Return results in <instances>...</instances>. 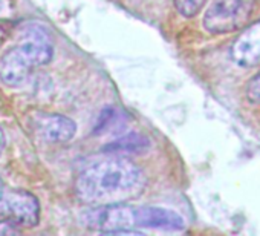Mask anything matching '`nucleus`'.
<instances>
[{
    "label": "nucleus",
    "mask_w": 260,
    "mask_h": 236,
    "mask_svg": "<svg viewBox=\"0 0 260 236\" xmlns=\"http://www.w3.org/2000/svg\"><path fill=\"white\" fill-rule=\"evenodd\" d=\"M147 186L143 169L127 158H109L86 167L75 180L77 198L89 205L122 204L140 198Z\"/></svg>",
    "instance_id": "f257e3e1"
},
{
    "label": "nucleus",
    "mask_w": 260,
    "mask_h": 236,
    "mask_svg": "<svg viewBox=\"0 0 260 236\" xmlns=\"http://www.w3.org/2000/svg\"><path fill=\"white\" fill-rule=\"evenodd\" d=\"M4 195H5V186H4V181H2V178H0V201H2Z\"/></svg>",
    "instance_id": "4468645a"
},
{
    "label": "nucleus",
    "mask_w": 260,
    "mask_h": 236,
    "mask_svg": "<svg viewBox=\"0 0 260 236\" xmlns=\"http://www.w3.org/2000/svg\"><path fill=\"white\" fill-rule=\"evenodd\" d=\"M231 60L240 68L260 65V20L245 28L230 48Z\"/></svg>",
    "instance_id": "0eeeda50"
},
{
    "label": "nucleus",
    "mask_w": 260,
    "mask_h": 236,
    "mask_svg": "<svg viewBox=\"0 0 260 236\" xmlns=\"http://www.w3.org/2000/svg\"><path fill=\"white\" fill-rule=\"evenodd\" d=\"M245 95L251 104H260V71L246 83Z\"/></svg>",
    "instance_id": "9b49d317"
},
{
    "label": "nucleus",
    "mask_w": 260,
    "mask_h": 236,
    "mask_svg": "<svg viewBox=\"0 0 260 236\" xmlns=\"http://www.w3.org/2000/svg\"><path fill=\"white\" fill-rule=\"evenodd\" d=\"M149 146H150V141L146 137H143L140 134H128L125 137L115 140L109 146H106V151L107 152L140 154V152H144L146 149H149Z\"/></svg>",
    "instance_id": "1a4fd4ad"
},
{
    "label": "nucleus",
    "mask_w": 260,
    "mask_h": 236,
    "mask_svg": "<svg viewBox=\"0 0 260 236\" xmlns=\"http://www.w3.org/2000/svg\"><path fill=\"white\" fill-rule=\"evenodd\" d=\"M20 45L26 49L36 68L48 65L54 57V43L45 28L40 26L26 28Z\"/></svg>",
    "instance_id": "6e6552de"
},
{
    "label": "nucleus",
    "mask_w": 260,
    "mask_h": 236,
    "mask_svg": "<svg viewBox=\"0 0 260 236\" xmlns=\"http://www.w3.org/2000/svg\"><path fill=\"white\" fill-rule=\"evenodd\" d=\"M205 4V0H175L176 11L184 17H193L196 16Z\"/></svg>",
    "instance_id": "9d476101"
},
{
    "label": "nucleus",
    "mask_w": 260,
    "mask_h": 236,
    "mask_svg": "<svg viewBox=\"0 0 260 236\" xmlns=\"http://www.w3.org/2000/svg\"><path fill=\"white\" fill-rule=\"evenodd\" d=\"M81 222L89 230L101 233H138L137 228L184 230L185 219L175 210L155 205L107 204L92 205L81 215Z\"/></svg>",
    "instance_id": "f03ea898"
},
{
    "label": "nucleus",
    "mask_w": 260,
    "mask_h": 236,
    "mask_svg": "<svg viewBox=\"0 0 260 236\" xmlns=\"http://www.w3.org/2000/svg\"><path fill=\"white\" fill-rule=\"evenodd\" d=\"M20 225L16 224L14 221L5 218V219H0V236H13V234H19Z\"/></svg>",
    "instance_id": "f8f14e48"
},
{
    "label": "nucleus",
    "mask_w": 260,
    "mask_h": 236,
    "mask_svg": "<svg viewBox=\"0 0 260 236\" xmlns=\"http://www.w3.org/2000/svg\"><path fill=\"white\" fill-rule=\"evenodd\" d=\"M0 8H2V0H0Z\"/></svg>",
    "instance_id": "dca6fc26"
},
{
    "label": "nucleus",
    "mask_w": 260,
    "mask_h": 236,
    "mask_svg": "<svg viewBox=\"0 0 260 236\" xmlns=\"http://www.w3.org/2000/svg\"><path fill=\"white\" fill-rule=\"evenodd\" d=\"M4 212L19 225L36 227L40 221V202L36 195L23 189H11L4 195Z\"/></svg>",
    "instance_id": "20e7f679"
},
{
    "label": "nucleus",
    "mask_w": 260,
    "mask_h": 236,
    "mask_svg": "<svg viewBox=\"0 0 260 236\" xmlns=\"http://www.w3.org/2000/svg\"><path fill=\"white\" fill-rule=\"evenodd\" d=\"M36 68L26 49L19 43L0 57V81L10 87L22 86Z\"/></svg>",
    "instance_id": "39448f33"
},
{
    "label": "nucleus",
    "mask_w": 260,
    "mask_h": 236,
    "mask_svg": "<svg viewBox=\"0 0 260 236\" xmlns=\"http://www.w3.org/2000/svg\"><path fill=\"white\" fill-rule=\"evenodd\" d=\"M4 39H5V31H4L2 28H0V45H2Z\"/></svg>",
    "instance_id": "2eb2a0df"
},
{
    "label": "nucleus",
    "mask_w": 260,
    "mask_h": 236,
    "mask_svg": "<svg viewBox=\"0 0 260 236\" xmlns=\"http://www.w3.org/2000/svg\"><path fill=\"white\" fill-rule=\"evenodd\" d=\"M255 0H214L204 16L210 34H228L243 28L251 17Z\"/></svg>",
    "instance_id": "7ed1b4c3"
},
{
    "label": "nucleus",
    "mask_w": 260,
    "mask_h": 236,
    "mask_svg": "<svg viewBox=\"0 0 260 236\" xmlns=\"http://www.w3.org/2000/svg\"><path fill=\"white\" fill-rule=\"evenodd\" d=\"M5 144H7V140H5V134L4 131L0 129V155H2L4 149H5Z\"/></svg>",
    "instance_id": "ddd939ff"
},
{
    "label": "nucleus",
    "mask_w": 260,
    "mask_h": 236,
    "mask_svg": "<svg viewBox=\"0 0 260 236\" xmlns=\"http://www.w3.org/2000/svg\"><path fill=\"white\" fill-rule=\"evenodd\" d=\"M34 129L37 135L54 144H63L74 138L77 125L69 116L61 113H39L34 116Z\"/></svg>",
    "instance_id": "423d86ee"
}]
</instances>
